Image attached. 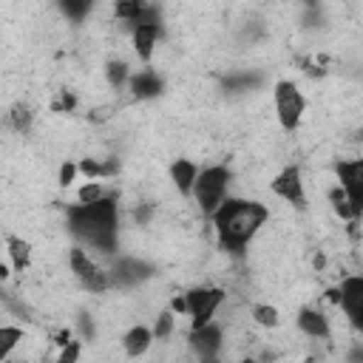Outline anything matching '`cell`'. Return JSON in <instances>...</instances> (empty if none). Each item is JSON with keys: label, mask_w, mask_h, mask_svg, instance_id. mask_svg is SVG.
Wrapping results in <instances>:
<instances>
[{"label": "cell", "mask_w": 363, "mask_h": 363, "mask_svg": "<svg viewBox=\"0 0 363 363\" xmlns=\"http://www.w3.org/2000/svg\"><path fill=\"white\" fill-rule=\"evenodd\" d=\"M99 199H105V187H102L99 182H85V184L77 190V204H94V201H99Z\"/></svg>", "instance_id": "cell-22"}, {"label": "cell", "mask_w": 363, "mask_h": 363, "mask_svg": "<svg viewBox=\"0 0 363 363\" xmlns=\"http://www.w3.org/2000/svg\"><path fill=\"white\" fill-rule=\"evenodd\" d=\"M173 332H176V315L170 309H162L156 315V320H153V337L156 340H167V337H173Z\"/></svg>", "instance_id": "cell-19"}, {"label": "cell", "mask_w": 363, "mask_h": 363, "mask_svg": "<svg viewBox=\"0 0 363 363\" xmlns=\"http://www.w3.org/2000/svg\"><path fill=\"white\" fill-rule=\"evenodd\" d=\"M167 309H170L173 315H184V312H187V298H184L182 292H176V295L170 298V306H167Z\"/></svg>", "instance_id": "cell-26"}, {"label": "cell", "mask_w": 363, "mask_h": 363, "mask_svg": "<svg viewBox=\"0 0 363 363\" xmlns=\"http://www.w3.org/2000/svg\"><path fill=\"white\" fill-rule=\"evenodd\" d=\"M170 184H173V190L179 193V196H187V193H193V184H196V179H199V167L190 162V159H173V164H170Z\"/></svg>", "instance_id": "cell-14"}, {"label": "cell", "mask_w": 363, "mask_h": 363, "mask_svg": "<svg viewBox=\"0 0 363 363\" xmlns=\"http://www.w3.org/2000/svg\"><path fill=\"white\" fill-rule=\"evenodd\" d=\"M65 258H68V269H71V275H74L79 284H85L88 278H94V275L102 269V267H99V261H96L85 247H79V244L68 247Z\"/></svg>", "instance_id": "cell-13"}, {"label": "cell", "mask_w": 363, "mask_h": 363, "mask_svg": "<svg viewBox=\"0 0 363 363\" xmlns=\"http://www.w3.org/2000/svg\"><path fill=\"white\" fill-rule=\"evenodd\" d=\"M130 68H128V62L122 60V57H116V60H108V65H105V82H108V88H113V91H119L122 85H128L130 82Z\"/></svg>", "instance_id": "cell-17"}, {"label": "cell", "mask_w": 363, "mask_h": 363, "mask_svg": "<svg viewBox=\"0 0 363 363\" xmlns=\"http://www.w3.org/2000/svg\"><path fill=\"white\" fill-rule=\"evenodd\" d=\"M6 252H9V261H11V267L17 269V272H26L28 267H31V244L26 241V238H20V235H9L6 238Z\"/></svg>", "instance_id": "cell-15"}, {"label": "cell", "mask_w": 363, "mask_h": 363, "mask_svg": "<svg viewBox=\"0 0 363 363\" xmlns=\"http://www.w3.org/2000/svg\"><path fill=\"white\" fill-rule=\"evenodd\" d=\"M68 230L85 241L94 252L111 255L119 244V201L105 196L94 204H74L68 207Z\"/></svg>", "instance_id": "cell-2"}, {"label": "cell", "mask_w": 363, "mask_h": 363, "mask_svg": "<svg viewBox=\"0 0 363 363\" xmlns=\"http://www.w3.org/2000/svg\"><path fill=\"white\" fill-rule=\"evenodd\" d=\"M159 37H162L159 23H136V26L130 28V48H133V54H136L142 62L153 60L156 45H159Z\"/></svg>", "instance_id": "cell-10"}, {"label": "cell", "mask_w": 363, "mask_h": 363, "mask_svg": "<svg viewBox=\"0 0 363 363\" xmlns=\"http://www.w3.org/2000/svg\"><path fill=\"white\" fill-rule=\"evenodd\" d=\"M23 343H26L23 326H11V323L0 326V360H9L14 354V349L23 346Z\"/></svg>", "instance_id": "cell-16"}, {"label": "cell", "mask_w": 363, "mask_h": 363, "mask_svg": "<svg viewBox=\"0 0 363 363\" xmlns=\"http://www.w3.org/2000/svg\"><path fill=\"white\" fill-rule=\"evenodd\" d=\"M153 329H147V326H142V323H133V326H128L125 329V335H122V354L125 357H130V360H136V357H145L147 352H150V346H153Z\"/></svg>", "instance_id": "cell-11"}, {"label": "cell", "mask_w": 363, "mask_h": 363, "mask_svg": "<svg viewBox=\"0 0 363 363\" xmlns=\"http://www.w3.org/2000/svg\"><path fill=\"white\" fill-rule=\"evenodd\" d=\"M267 218H269V207L264 201L233 196L224 199V204L213 213V230L221 250L238 255L261 235Z\"/></svg>", "instance_id": "cell-1"}, {"label": "cell", "mask_w": 363, "mask_h": 363, "mask_svg": "<svg viewBox=\"0 0 363 363\" xmlns=\"http://www.w3.org/2000/svg\"><path fill=\"white\" fill-rule=\"evenodd\" d=\"M77 167H79V173H82L88 182H96V179L105 176V162L96 159V156H85V159H79Z\"/></svg>", "instance_id": "cell-20"}, {"label": "cell", "mask_w": 363, "mask_h": 363, "mask_svg": "<svg viewBox=\"0 0 363 363\" xmlns=\"http://www.w3.org/2000/svg\"><path fill=\"white\" fill-rule=\"evenodd\" d=\"M128 88H130V96H133V99L145 102V99H153V96H159V94L164 91V79L159 77V71L145 68V71H136V74L130 77Z\"/></svg>", "instance_id": "cell-12"}, {"label": "cell", "mask_w": 363, "mask_h": 363, "mask_svg": "<svg viewBox=\"0 0 363 363\" xmlns=\"http://www.w3.org/2000/svg\"><path fill=\"white\" fill-rule=\"evenodd\" d=\"M250 318H252V323H258L261 329H278V326H281V312H278V306H272V303H255V306L250 309Z\"/></svg>", "instance_id": "cell-18"}, {"label": "cell", "mask_w": 363, "mask_h": 363, "mask_svg": "<svg viewBox=\"0 0 363 363\" xmlns=\"http://www.w3.org/2000/svg\"><path fill=\"white\" fill-rule=\"evenodd\" d=\"M77 173H79V167H77L71 159H65V162L60 164V173H57V184H60V187H71V184H74V179H77Z\"/></svg>", "instance_id": "cell-24"}, {"label": "cell", "mask_w": 363, "mask_h": 363, "mask_svg": "<svg viewBox=\"0 0 363 363\" xmlns=\"http://www.w3.org/2000/svg\"><path fill=\"white\" fill-rule=\"evenodd\" d=\"M235 363H261V360H258V357H250V354H247V357H241V360H235Z\"/></svg>", "instance_id": "cell-27"}, {"label": "cell", "mask_w": 363, "mask_h": 363, "mask_svg": "<svg viewBox=\"0 0 363 363\" xmlns=\"http://www.w3.org/2000/svg\"><path fill=\"white\" fill-rule=\"evenodd\" d=\"M43 363H57V360H43Z\"/></svg>", "instance_id": "cell-28"}, {"label": "cell", "mask_w": 363, "mask_h": 363, "mask_svg": "<svg viewBox=\"0 0 363 363\" xmlns=\"http://www.w3.org/2000/svg\"><path fill=\"white\" fill-rule=\"evenodd\" d=\"M272 105H275V119L281 125V130L292 133L303 113H306V96L301 94V88L289 79H278L275 88H272Z\"/></svg>", "instance_id": "cell-4"}, {"label": "cell", "mask_w": 363, "mask_h": 363, "mask_svg": "<svg viewBox=\"0 0 363 363\" xmlns=\"http://www.w3.org/2000/svg\"><path fill=\"white\" fill-rule=\"evenodd\" d=\"M187 298V312H190V329H201L216 320V312L221 309L227 292L221 286H193L184 292Z\"/></svg>", "instance_id": "cell-5"}, {"label": "cell", "mask_w": 363, "mask_h": 363, "mask_svg": "<svg viewBox=\"0 0 363 363\" xmlns=\"http://www.w3.org/2000/svg\"><path fill=\"white\" fill-rule=\"evenodd\" d=\"M335 179L346 190L357 218L363 216V159H343L335 164Z\"/></svg>", "instance_id": "cell-8"}, {"label": "cell", "mask_w": 363, "mask_h": 363, "mask_svg": "<svg viewBox=\"0 0 363 363\" xmlns=\"http://www.w3.org/2000/svg\"><path fill=\"white\" fill-rule=\"evenodd\" d=\"M269 190H272L278 199H284L286 204H292V207H303V204H306L303 173H301L298 164H286L281 173H275L272 182H269Z\"/></svg>", "instance_id": "cell-7"}, {"label": "cell", "mask_w": 363, "mask_h": 363, "mask_svg": "<svg viewBox=\"0 0 363 363\" xmlns=\"http://www.w3.org/2000/svg\"><path fill=\"white\" fill-rule=\"evenodd\" d=\"M227 187H230V170L224 164H210L199 173L196 184H193V201H196V210L204 213V216H213L221 204H224V196H227Z\"/></svg>", "instance_id": "cell-3"}, {"label": "cell", "mask_w": 363, "mask_h": 363, "mask_svg": "<svg viewBox=\"0 0 363 363\" xmlns=\"http://www.w3.org/2000/svg\"><path fill=\"white\" fill-rule=\"evenodd\" d=\"M57 9H60L71 23H82V20H85V14H91V11H94V6H91V3H74V0L60 3Z\"/></svg>", "instance_id": "cell-21"}, {"label": "cell", "mask_w": 363, "mask_h": 363, "mask_svg": "<svg viewBox=\"0 0 363 363\" xmlns=\"http://www.w3.org/2000/svg\"><path fill=\"white\" fill-rule=\"evenodd\" d=\"M9 125L17 130V133H26L28 130V125H31V111L20 102V105H14L11 108V113H9Z\"/></svg>", "instance_id": "cell-23"}, {"label": "cell", "mask_w": 363, "mask_h": 363, "mask_svg": "<svg viewBox=\"0 0 363 363\" xmlns=\"http://www.w3.org/2000/svg\"><path fill=\"white\" fill-rule=\"evenodd\" d=\"M340 309L349 329L363 335V275H346L340 284Z\"/></svg>", "instance_id": "cell-6"}, {"label": "cell", "mask_w": 363, "mask_h": 363, "mask_svg": "<svg viewBox=\"0 0 363 363\" xmlns=\"http://www.w3.org/2000/svg\"><path fill=\"white\" fill-rule=\"evenodd\" d=\"M295 326H298V332L303 335V337H309V340H332V320L326 318V312L323 309H318V306H301L298 309V315H295Z\"/></svg>", "instance_id": "cell-9"}, {"label": "cell", "mask_w": 363, "mask_h": 363, "mask_svg": "<svg viewBox=\"0 0 363 363\" xmlns=\"http://www.w3.org/2000/svg\"><path fill=\"white\" fill-rule=\"evenodd\" d=\"M79 357H82V343L74 340V343H68L65 349H60L57 363H79Z\"/></svg>", "instance_id": "cell-25"}]
</instances>
